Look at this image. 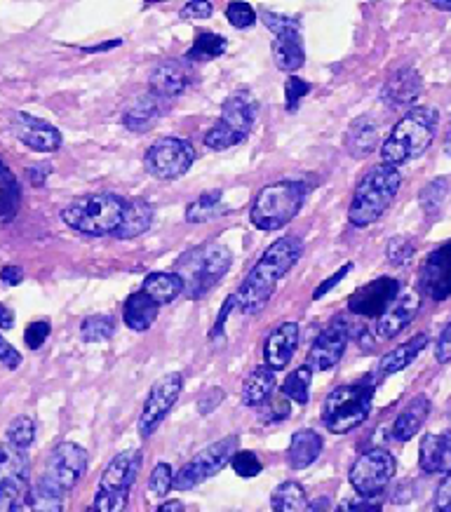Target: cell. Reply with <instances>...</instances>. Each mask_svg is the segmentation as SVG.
<instances>
[{
    "mask_svg": "<svg viewBox=\"0 0 451 512\" xmlns=\"http://www.w3.org/2000/svg\"><path fill=\"white\" fill-rule=\"evenodd\" d=\"M435 512H451V473L444 477L435 491Z\"/></svg>",
    "mask_w": 451,
    "mask_h": 512,
    "instance_id": "cell-51",
    "label": "cell"
},
{
    "mask_svg": "<svg viewBox=\"0 0 451 512\" xmlns=\"http://www.w3.org/2000/svg\"><path fill=\"white\" fill-rule=\"evenodd\" d=\"M374 381H358L339 386L322 404V423L329 433L346 435L367 421L372 412Z\"/></svg>",
    "mask_w": 451,
    "mask_h": 512,
    "instance_id": "cell-7",
    "label": "cell"
},
{
    "mask_svg": "<svg viewBox=\"0 0 451 512\" xmlns=\"http://www.w3.org/2000/svg\"><path fill=\"white\" fill-rule=\"evenodd\" d=\"M264 22L268 29L275 33L273 59L275 64H278V69L287 73L299 71L306 62V50H304V38H301L299 19L264 12Z\"/></svg>",
    "mask_w": 451,
    "mask_h": 512,
    "instance_id": "cell-12",
    "label": "cell"
},
{
    "mask_svg": "<svg viewBox=\"0 0 451 512\" xmlns=\"http://www.w3.org/2000/svg\"><path fill=\"white\" fill-rule=\"evenodd\" d=\"M141 292L151 296L158 306H165V303H172L174 299H179V294H184V280H181L174 271L148 273L144 285H141Z\"/></svg>",
    "mask_w": 451,
    "mask_h": 512,
    "instance_id": "cell-30",
    "label": "cell"
},
{
    "mask_svg": "<svg viewBox=\"0 0 451 512\" xmlns=\"http://www.w3.org/2000/svg\"><path fill=\"white\" fill-rule=\"evenodd\" d=\"M195 163V148L191 141L179 137H163L146 151V172L156 179H179Z\"/></svg>",
    "mask_w": 451,
    "mask_h": 512,
    "instance_id": "cell-10",
    "label": "cell"
},
{
    "mask_svg": "<svg viewBox=\"0 0 451 512\" xmlns=\"http://www.w3.org/2000/svg\"><path fill=\"white\" fill-rule=\"evenodd\" d=\"M419 466L428 475L451 473V430L423 435L419 447Z\"/></svg>",
    "mask_w": 451,
    "mask_h": 512,
    "instance_id": "cell-21",
    "label": "cell"
},
{
    "mask_svg": "<svg viewBox=\"0 0 451 512\" xmlns=\"http://www.w3.org/2000/svg\"><path fill=\"white\" fill-rule=\"evenodd\" d=\"M141 463H144V456H141V451L137 449L123 451V454L113 456L111 463L104 470L102 480H99V489L118 491V494H130L132 484L137 482Z\"/></svg>",
    "mask_w": 451,
    "mask_h": 512,
    "instance_id": "cell-19",
    "label": "cell"
},
{
    "mask_svg": "<svg viewBox=\"0 0 451 512\" xmlns=\"http://www.w3.org/2000/svg\"><path fill=\"white\" fill-rule=\"evenodd\" d=\"M160 118V99L156 94H141L127 106L123 113V125L132 132H148Z\"/></svg>",
    "mask_w": 451,
    "mask_h": 512,
    "instance_id": "cell-27",
    "label": "cell"
},
{
    "mask_svg": "<svg viewBox=\"0 0 451 512\" xmlns=\"http://www.w3.org/2000/svg\"><path fill=\"white\" fill-rule=\"evenodd\" d=\"M271 505L275 512H322L318 505L308 501L304 487L296 482H282L273 491Z\"/></svg>",
    "mask_w": 451,
    "mask_h": 512,
    "instance_id": "cell-32",
    "label": "cell"
},
{
    "mask_svg": "<svg viewBox=\"0 0 451 512\" xmlns=\"http://www.w3.org/2000/svg\"><path fill=\"white\" fill-rule=\"evenodd\" d=\"M226 17L235 29H249L257 22V15H254V8L249 3H231L226 8Z\"/></svg>",
    "mask_w": 451,
    "mask_h": 512,
    "instance_id": "cell-46",
    "label": "cell"
},
{
    "mask_svg": "<svg viewBox=\"0 0 451 512\" xmlns=\"http://www.w3.org/2000/svg\"><path fill=\"white\" fill-rule=\"evenodd\" d=\"M226 47H228V43L224 36L203 31V33H198L193 47L188 50V59H191V62H212V59H219L221 55H224Z\"/></svg>",
    "mask_w": 451,
    "mask_h": 512,
    "instance_id": "cell-36",
    "label": "cell"
},
{
    "mask_svg": "<svg viewBox=\"0 0 451 512\" xmlns=\"http://www.w3.org/2000/svg\"><path fill=\"white\" fill-rule=\"evenodd\" d=\"M350 271H353V264H346V266H341L339 271H336V273L332 275V278L325 280V282H322V285H320L318 289H315L313 299H322V296H325L327 292H332V289H334L336 285H339V282H341L343 278H346V275H348Z\"/></svg>",
    "mask_w": 451,
    "mask_h": 512,
    "instance_id": "cell-53",
    "label": "cell"
},
{
    "mask_svg": "<svg viewBox=\"0 0 451 512\" xmlns=\"http://www.w3.org/2000/svg\"><path fill=\"white\" fill-rule=\"evenodd\" d=\"M402 186V172L393 165H376L367 172L353 193L348 207V221L355 228H367L383 217V212L393 205L397 191Z\"/></svg>",
    "mask_w": 451,
    "mask_h": 512,
    "instance_id": "cell-3",
    "label": "cell"
},
{
    "mask_svg": "<svg viewBox=\"0 0 451 512\" xmlns=\"http://www.w3.org/2000/svg\"><path fill=\"white\" fill-rule=\"evenodd\" d=\"M12 132L24 146L38 153H55L62 146V132L45 120L29 116V113H17L12 120Z\"/></svg>",
    "mask_w": 451,
    "mask_h": 512,
    "instance_id": "cell-16",
    "label": "cell"
},
{
    "mask_svg": "<svg viewBox=\"0 0 451 512\" xmlns=\"http://www.w3.org/2000/svg\"><path fill=\"white\" fill-rule=\"evenodd\" d=\"M299 339L301 332L296 322H282L278 329H273L264 346L266 367H271L273 372L285 369L289 365V360L294 357L296 348H299Z\"/></svg>",
    "mask_w": 451,
    "mask_h": 512,
    "instance_id": "cell-20",
    "label": "cell"
},
{
    "mask_svg": "<svg viewBox=\"0 0 451 512\" xmlns=\"http://www.w3.org/2000/svg\"><path fill=\"white\" fill-rule=\"evenodd\" d=\"M158 313H160L158 303L153 301L151 296H146L144 292H137L125 301L123 320L132 332H146V329L156 322Z\"/></svg>",
    "mask_w": 451,
    "mask_h": 512,
    "instance_id": "cell-29",
    "label": "cell"
},
{
    "mask_svg": "<svg viewBox=\"0 0 451 512\" xmlns=\"http://www.w3.org/2000/svg\"><path fill=\"white\" fill-rule=\"evenodd\" d=\"M257 116H259V101L254 99V94H249L247 90H240L224 101L219 123L226 125L228 130H233L235 134H240L242 139H247L254 123H257Z\"/></svg>",
    "mask_w": 451,
    "mask_h": 512,
    "instance_id": "cell-18",
    "label": "cell"
},
{
    "mask_svg": "<svg viewBox=\"0 0 451 512\" xmlns=\"http://www.w3.org/2000/svg\"><path fill=\"white\" fill-rule=\"evenodd\" d=\"M85 512H97V508H94V505H90V508H87Z\"/></svg>",
    "mask_w": 451,
    "mask_h": 512,
    "instance_id": "cell-62",
    "label": "cell"
},
{
    "mask_svg": "<svg viewBox=\"0 0 451 512\" xmlns=\"http://www.w3.org/2000/svg\"><path fill=\"white\" fill-rule=\"evenodd\" d=\"M33 440H36V421L31 416H17L8 426V433H5V442L15 444L24 451L31 447Z\"/></svg>",
    "mask_w": 451,
    "mask_h": 512,
    "instance_id": "cell-40",
    "label": "cell"
},
{
    "mask_svg": "<svg viewBox=\"0 0 451 512\" xmlns=\"http://www.w3.org/2000/svg\"><path fill=\"white\" fill-rule=\"evenodd\" d=\"M153 217H156V210H153L151 202L146 200L127 202L123 221H120V228L116 231V238L118 240L139 238L141 233H146L148 228H151Z\"/></svg>",
    "mask_w": 451,
    "mask_h": 512,
    "instance_id": "cell-28",
    "label": "cell"
},
{
    "mask_svg": "<svg viewBox=\"0 0 451 512\" xmlns=\"http://www.w3.org/2000/svg\"><path fill=\"white\" fill-rule=\"evenodd\" d=\"M428 341H430L428 334H416L409 341L400 343V346L393 348L390 353L381 357L376 374H379L381 379H388V376H393L397 372H402V369H407L416 360V357H419L423 350H426Z\"/></svg>",
    "mask_w": 451,
    "mask_h": 512,
    "instance_id": "cell-24",
    "label": "cell"
},
{
    "mask_svg": "<svg viewBox=\"0 0 451 512\" xmlns=\"http://www.w3.org/2000/svg\"><path fill=\"white\" fill-rule=\"evenodd\" d=\"M184 17H193V19L212 17V3H188L184 8Z\"/></svg>",
    "mask_w": 451,
    "mask_h": 512,
    "instance_id": "cell-57",
    "label": "cell"
},
{
    "mask_svg": "<svg viewBox=\"0 0 451 512\" xmlns=\"http://www.w3.org/2000/svg\"><path fill=\"white\" fill-rule=\"evenodd\" d=\"M231 466L235 470V475L240 477H257L261 473V468H264L254 451H238V454L231 458Z\"/></svg>",
    "mask_w": 451,
    "mask_h": 512,
    "instance_id": "cell-45",
    "label": "cell"
},
{
    "mask_svg": "<svg viewBox=\"0 0 451 512\" xmlns=\"http://www.w3.org/2000/svg\"><path fill=\"white\" fill-rule=\"evenodd\" d=\"M421 308V296L416 292H405L400 296H395V301L386 308V313L381 315L379 322H376V336L381 341H388L397 336L400 332L412 325V320L416 318Z\"/></svg>",
    "mask_w": 451,
    "mask_h": 512,
    "instance_id": "cell-17",
    "label": "cell"
},
{
    "mask_svg": "<svg viewBox=\"0 0 451 512\" xmlns=\"http://www.w3.org/2000/svg\"><path fill=\"white\" fill-rule=\"evenodd\" d=\"M447 179H435L433 184L426 186V191L421 193V205L426 212H435L442 205L444 195H447Z\"/></svg>",
    "mask_w": 451,
    "mask_h": 512,
    "instance_id": "cell-47",
    "label": "cell"
},
{
    "mask_svg": "<svg viewBox=\"0 0 451 512\" xmlns=\"http://www.w3.org/2000/svg\"><path fill=\"white\" fill-rule=\"evenodd\" d=\"M242 141L245 139H242L240 134L228 130L226 125L219 123V120H217V125H214L212 130L205 134V146L212 148V151H226V148L238 146V144H242Z\"/></svg>",
    "mask_w": 451,
    "mask_h": 512,
    "instance_id": "cell-41",
    "label": "cell"
},
{
    "mask_svg": "<svg viewBox=\"0 0 451 512\" xmlns=\"http://www.w3.org/2000/svg\"><path fill=\"white\" fill-rule=\"evenodd\" d=\"M379 144V130L372 118H358L346 134V146L355 158H365Z\"/></svg>",
    "mask_w": 451,
    "mask_h": 512,
    "instance_id": "cell-33",
    "label": "cell"
},
{
    "mask_svg": "<svg viewBox=\"0 0 451 512\" xmlns=\"http://www.w3.org/2000/svg\"><path fill=\"white\" fill-rule=\"evenodd\" d=\"M444 151H447V156H451V123L447 134H444Z\"/></svg>",
    "mask_w": 451,
    "mask_h": 512,
    "instance_id": "cell-60",
    "label": "cell"
},
{
    "mask_svg": "<svg viewBox=\"0 0 451 512\" xmlns=\"http://www.w3.org/2000/svg\"><path fill=\"white\" fill-rule=\"evenodd\" d=\"M127 202L113 193H94L69 202L62 210V221L83 235H116L123 221Z\"/></svg>",
    "mask_w": 451,
    "mask_h": 512,
    "instance_id": "cell-5",
    "label": "cell"
},
{
    "mask_svg": "<svg viewBox=\"0 0 451 512\" xmlns=\"http://www.w3.org/2000/svg\"><path fill=\"white\" fill-rule=\"evenodd\" d=\"M238 444H240L238 435H228L224 440L214 442L203 451H198V454H195L191 461H188L186 466L174 475V489L188 491L210 480V477L217 475L219 470L224 468L235 454H238Z\"/></svg>",
    "mask_w": 451,
    "mask_h": 512,
    "instance_id": "cell-9",
    "label": "cell"
},
{
    "mask_svg": "<svg viewBox=\"0 0 451 512\" xmlns=\"http://www.w3.org/2000/svg\"><path fill=\"white\" fill-rule=\"evenodd\" d=\"M301 252H304V245L299 238H282L273 242L235 294V303H238L240 311L245 315L264 311L268 301L273 299L278 280L292 271L296 261L301 259Z\"/></svg>",
    "mask_w": 451,
    "mask_h": 512,
    "instance_id": "cell-1",
    "label": "cell"
},
{
    "mask_svg": "<svg viewBox=\"0 0 451 512\" xmlns=\"http://www.w3.org/2000/svg\"><path fill=\"white\" fill-rule=\"evenodd\" d=\"M435 360L440 362V365H447V362H451V322L442 329L440 339H437Z\"/></svg>",
    "mask_w": 451,
    "mask_h": 512,
    "instance_id": "cell-50",
    "label": "cell"
},
{
    "mask_svg": "<svg viewBox=\"0 0 451 512\" xmlns=\"http://www.w3.org/2000/svg\"><path fill=\"white\" fill-rule=\"evenodd\" d=\"M87 470V451L76 442H62L52 449L50 458L45 463V477L47 482L55 484L57 489H62L64 494L76 487L83 480Z\"/></svg>",
    "mask_w": 451,
    "mask_h": 512,
    "instance_id": "cell-14",
    "label": "cell"
},
{
    "mask_svg": "<svg viewBox=\"0 0 451 512\" xmlns=\"http://www.w3.org/2000/svg\"><path fill=\"white\" fill-rule=\"evenodd\" d=\"M29 491V456L15 444L0 442V512H24Z\"/></svg>",
    "mask_w": 451,
    "mask_h": 512,
    "instance_id": "cell-8",
    "label": "cell"
},
{
    "mask_svg": "<svg viewBox=\"0 0 451 512\" xmlns=\"http://www.w3.org/2000/svg\"><path fill=\"white\" fill-rule=\"evenodd\" d=\"M19 184L15 174L10 172V167L0 160V221H10L17 214L19 207Z\"/></svg>",
    "mask_w": 451,
    "mask_h": 512,
    "instance_id": "cell-35",
    "label": "cell"
},
{
    "mask_svg": "<svg viewBox=\"0 0 451 512\" xmlns=\"http://www.w3.org/2000/svg\"><path fill=\"white\" fill-rule=\"evenodd\" d=\"M348 346V325L343 320H336L315 339L311 353H308V367L313 372H327L339 365V360L346 353Z\"/></svg>",
    "mask_w": 451,
    "mask_h": 512,
    "instance_id": "cell-15",
    "label": "cell"
},
{
    "mask_svg": "<svg viewBox=\"0 0 451 512\" xmlns=\"http://www.w3.org/2000/svg\"><path fill=\"white\" fill-rule=\"evenodd\" d=\"M172 487H174L172 468L167 466V463H158V466L153 468L151 477H148V491H151L156 498H163Z\"/></svg>",
    "mask_w": 451,
    "mask_h": 512,
    "instance_id": "cell-42",
    "label": "cell"
},
{
    "mask_svg": "<svg viewBox=\"0 0 451 512\" xmlns=\"http://www.w3.org/2000/svg\"><path fill=\"white\" fill-rule=\"evenodd\" d=\"M116 334V320L109 315H90L80 322V336L87 343H102L109 341Z\"/></svg>",
    "mask_w": 451,
    "mask_h": 512,
    "instance_id": "cell-39",
    "label": "cell"
},
{
    "mask_svg": "<svg viewBox=\"0 0 451 512\" xmlns=\"http://www.w3.org/2000/svg\"><path fill=\"white\" fill-rule=\"evenodd\" d=\"M275 386H278V381H275L273 369L266 365L257 367L245 379V386H242V402H245L247 407H261V404L271 400Z\"/></svg>",
    "mask_w": 451,
    "mask_h": 512,
    "instance_id": "cell-31",
    "label": "cell"
},
{
    "mask_svg": "<svg viewBox=\"0 0 451 512\" xmlns=\"http://www.w3.org/2000/svg\"><path fill=\"white\" fill-rule=\"evenodd\" d=\"M221 207V191L203 193L198 200H193L186 210L188 224H205L212 217H217Z\"/></svg>",
    "mask_w": 451,
    "mask_h": 512,
    "instance_id": "cell-38",
    "label": "cell"
},
{
    "mask_svg": "<svg viewBox=\"0 0 451 512\" xmlns=\"http://www.w3.org/2000/svg\"><path fill=\"white\" fill-rule=\"evenodd\" d=\"M397 463L386 449H369L350 468V484L362 498L379 496L395 477Z\"/></svg>",
    "mask_w": 451,
    "mask_h": 512,
    "instance_id": "cell-11",
    "label": "cell"
},
{
    "mask_svg": "<svg viewBox=\"0 0 451 512\" xmlns=\"http://www.w3.org/2000/svg\"><path fill=\"white\" fill-rule=\"evenodd\" d=\"M306 200V186L299 181H278L261 188L252 210H249V221L259 231L271 233L280 231L301 212Z\"/></svg>",
    "mask_w": 451,
    "mask_h": 512,
    "instance_id": "cell-6",
    "label": "cell"
},
{
    "mask_svg": "<svg viewBox=\"0 0 451 512\" xmlns=\"http://www.w3.org/2000/svg\"><path fill=\"white\" fill-rule=\"evenodd\" d=\"M12 327H15V313H12L5 303H0V329H12Z\"/></svg>",
    "mask_w": 451,
    "mask_h": 512,
    "instance_id": "cell-58",
    "label": "cell"
},
{
    "mask_svg": "<svg viewBox=\"0 0 451 512\" xmlns=\"http://www.w3.org/2000/svg\"><path fill=\"white\" fill-rule=\"evenodd\" d=\"M221 400H224V390H221V388H212V390H207V393L198 400V409H200V414H210L214 407H219Z\"/></svg>",
    "mask_w": 451,
    "mask_h": 512,
    "instance_id": "cell-54",
    "label": "cell"
},
{
    "mask_svg": "<svg viewBox=\"0 0 451 512\" xmlns=\"http://www.w3.org/2000/svg\"><path fill=\"white\" fill-rule=\"evenodd\" d=\"M191 85V66L186 62H177V59H167L160 66H156L148 80L151 94H156L158 99L177 97Z\"/></svg>",
    "mask_w": 451,
    "mask_h": 512,
    "instance_id": "cell-22",
    "label": "cell"
},
{
    "mask_svg": "<svg viewBox=\"0 0 451 512\" xmlns=\"http://www.w3.org/2000/svg\"><path fill=\"white\" fill-rule=\"evenodd\" d=\"M64 498H66V494L62 489H57L55 484L47 482L45 477H40V480L33 484L29 491L31 512H62Z\"/></svg>",
    "mask_w": 451,
    "mask_h": 512,
    "instance_id": "cell-34",
    "label": "cell"
},
{
    "mask_svg": "<svg viewBox=\"0 0 451 512\" xmlns=\"http://www.w3.org/2000/svg\"><path fill=\"white\" fill-rule=\"evenodd\" d=\"M428 414H430V400L426 395H416L414 400L409 402L400 414H397V419L393 423V430H390L393 440L395 442H409L414 435H419L423 423L428 421Z\"/></svg>",
    "mask_w": 451,
    "mask_h": 512,
    "instance_id": "cell-25",
    "label": "cell"
},
{
    "mask_svg": "<svg viewBox=\"0 0 451 512\" xmlns=\"http://www.w3.org/2000/svg\"><path fill=\"white\" fill-rule=\"evenodd\" d=\"M24 280V271L19 266H5L0 268V282H3L5 287H15L19 282Z\"/></svg>",
    "mask_w": 451,
    "mask_h": 512,
    "instance_id": "cell-56",
    "label": "cell"
},
{
    "mask_svg": "<svg viewBox=\"0 0 451 512\" xmlns=\"http://www.w3.org/2000/svg\"><path fill=\"white\" fill-rule=\"evenodd\" d=\"M308 92H311V85H308L306 80H301L299 76H289L287 83H285V104H287V111H289V113L299 111L301 99L308 97Z\"/></svg>",
    "mask_w": 451,
    "mask_h": 512,
    "instance_id": "cell-44",
    "label": "cell"
},
{
    "mask_svg": "<svg viewBox=\"0 0 451 512\" xmlns=\"http://www.w3.org/2000/svg\"><path fill=\"white\" fill-rule=\"evenodd\" d=\"M311 381H313V369L308 365L299 367L296 372L287 376L285 383H282V395L296 404H306L308 395H311Z\"/></svg>",
    "mask_w": 451,
    "mask_h": 512,
    "instance_id": "cell-37",
    "label": "cell"
},
{
    "mask_svg": "<svg viewBox=\"0 0 451 512\" xmlns=\"http://www.w3.org/2000/svg\"><path fill=\"white\" fill-rule=\"evenodd\" d=\"M50 332H52V327H50V322H47V320L31 322V325L26 327V332H24L26 346H29L31 350L43 348V343L47 341V336H50Z\"/></svg>",
    "mask_w": 451,
    "mask_h": 512,
    "instance_id": "cell-48",
    "label": "cell"
},
{
    "mask_svg": "<svg viewBox=\"0 0 451 512\" xmlns=\"http://www.w3.org/2000/svg\"><path fill=\"white\" fill-rule=\"evenodd\" d=\"M414 256V245L405 238H393L388 242V259L393 261L395 266L407 264L409 259Z\"/></svg>",
    "mask_w": 451,
    "mask_h": 512,
    "instance_id": "cell-49",
    "label": "cell"
},
{
    "mask_svg": "<svg viewBox=\"0 0 451 512\" xmlns=\"http://www.w3.org/2000/svg\"><path fill=\"white\" fill-rule=\"evenodd\" d=\"M437 125H440V113L435 109L419 106V109L409 111L388 134L386 144L381 146L383 163L397 167L423 156L433 144Z\"/></svg>",
    "mask_w": 451,
    "mask_h": 512,
    "instance_id": "cell-2",
    "label": "cell"
},
{
    "mask_svg": "<svg viewBox=\"0 0 451 512\" xmlns=\"http://www.w3.org/2000/svg\"><path fill=\"white\" fill-rule=\"evenodd\" d=\"M156 512H186V510H184V503H181V501H167V503L160 505Z\"/></svg>",
    "mask_w": 451,
    "mask_h": 512,
    "instance_id": "cell-59",
    "label": "cell"
},
{
    "mask_svg": "<svg viewBox=\"0 0 451 512\" xmlns=\"http://www.w3.org/2000/svg\"><path fill=\"white\" fill-rule=\"evenodd\" d=\"M423 90V80L416 69H402L390 76V80L383 85L381 99L386 101L390 109H402V106L414 104Z\"/></svg>",
    "mask_w": 451,
    "mask_h": 512,
    "instance_id": "cell-23",
    "label": "cell"
},
{
    "mask_svg": "<svg viewBox=\"0 0 451 512\" xmlns=\"http://www.w3.org/2000/svg\"><path fill=\"white\" fill-rule=\"evenodd\" d=\"M181 390H184V376L177 372L165 374L163 379H158L156 383H153L151 390H148L144 407H141V416H139V435L141 437H151L153 433H156L160 423L165 421V416L170 414L174 402L179 400Z\"/></svg>",
    "mask_w": 451,
    "mask_h": 512,
    "instance_id": "cell-13",
    "label": "cell"
},
{
    "mask_svg": "<svg viewBox=\"0 0 451 512\" xmlns=\"http://www.w3.org/2000/svg\"><path fill=\"white\" fill-rule=\"evenodd\" d=\"M0 362H3L8 369H17L22 365V355H19V350L12 346V343L5 341L3 336H0Z\"/></svg>",
    "mask_w": 451,
    "mask_h": 512,
    "instance_id": "cell-52",
    "label": "cell"
},
{
    "mask_svg": "<svg viewBox=\"0 0 451 512\" xmlns=\"http://www.w3.org/2000/svg\"><path fill=\"white\" fill-rule=\"evenodd\" d=\"M334 512H381V505L372 503L369 498L365 501H343Z\"/></svg>",
    "mask_w": 451,
    "mask_h": 512,
    "instance_id": "cell-55",
    "label": "cell"
},
{
    "mask_svg": "<svg viewBox=\"0 0 451 512\" xmlns=\"http://www.w3.org/2000/svg\"><path fill=\"white\" fill-rule=\"evenodd\" d=\"M127 501H130V494H118V491L99 489L92 505L97 508V512H125Z\"/></svg>",
    "mask_w": 451,
    "mask_h": 512,
    "instance_id": "cell-43",
    "label": "cell"
},
{
    "mask_svg": "<svg viewBox=\"0 0 451 512\" xmlns=\"http://www.w3.org/2000/svg\"><path fill=\"white\" fill-rule=\"evenodd\" d=\"M322 437L315 433V430H299V433L292 435V442H289L287 449V463L294 470H304L308 466H313L322 454Z\"/></svg>",
    "mask_w": 451,
    "mask_h": 512,
    "instance_id": "cell-26",
    "label": "cell"
},
{
    "mask_svg": "<svg viewBox=\"0 0 451 512\" xmlns=\"http://www.w3.org/2000/svg\"><path fill=\"white\" fill-rule=\"evenodd\" d=\"M231 249L219 242H207L181 254L174 264V273L184 280V294L188 299H203L212 287H217L221 278L231 268Z\"/></svg>",
    "mask_w": 451,
    "mask_h": 512,
    "instance_id": "cell-4",
    "label": "cell"
},
{
    "mask_svg": "<svg viewBox=\"0 0 451 512\" xmlns=\"http://www.w3.org/2000/svg\"><path fill=\"white\" fill-rule=\"evenodd\" d=\"M435 10H444V12H451V3H433Z\"/></svg>",
    "mask_w": 451,
    "mask_h": 512,
    "instance_id": "cell-61",
    "label": "cell"
}]
</instances>
